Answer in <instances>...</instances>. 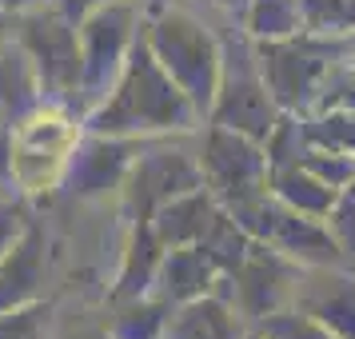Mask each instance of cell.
I'll return each instance as SVG.
<instances>
[{"instance_id":"277c9868","label":"cell","mask_w":355,"mask_h":339,"mask_svg":"<svg viewBox=\"0 0 355 339\" xmlns=\"http://www.w3.org/2000/svg\"><path fill=\"white\" fill-rule=\"evenodd\" d=\"M279 104L268 92V80L259 72L256 40L236 28L232 36L220 40V84H216V100H211L208 124L232 128L248 136V140H268L272 128L279 124Z\"/></svg>"},{"instance_id":"e575fe53","label":"cell","mask_w":355,"mask_h":339,"mask_svg":"<svg viewBox=\"0 0 355 339\" xmlns=\"http://www.w3.org/2000/svg\"><path fill=\"white\" fill-rule=\"evenodd\" d=\"M160 4H168V0H148V4H140V8L148 12V8H160Z\"/></svg>"},{"instance_id":"83f0119b","label":"cell","mask_w":355,"mask_h":339,"mask_svg":"<svg viewBox=\"0 0 355 339\" xmlns=\"http://www.w3.org/2000/svg\"><path fill=\"white\" fill-rule=\"evenodd\" d=\"M28 227V211L17 195H0V256L20 240V232Z\"/></svg>"},{"instance_id":"ba28073f","label":"cell","mask_w":355,"mask_h":339,"mask_svg":"<svg viewBox=\"0 0 355 339\" xmlns=\"http://www.w3.org/2000/svg\"><path fill=\"white\" fill-rule=\"evenodd\" d=\"M300 272H304V263H295V259L279 256V252L268 247V243L252 240L243 263L236 268V272L220 275L211 291L224 295L227 304L236 307V315L256 327L259 320H268V315H275V311L291 307Z\"/></svg>"},{"instance_id":"f1b7e54d","label":"cell","mask_w":355,"mask_h":339,"mask_svg":"<svg viewBox=\"0 0 355 339\" xmlns=\"http://www.w3.org/2000/svg\"><path fill=\"white\" fill-rule=\"evenodd\" d=\"M17 172H12V128H0V195H17Z\"/></svg>"},{"instance_id":"9c48e42d","label":"cell","mask_w":355,"mask_h":339,"mask_svg":"<svg viewBox=\"0 0 355 339\" xmlns=\"http://www.w3.org/2000/svg\"><path fill=\"white\" fill-rule=\"evenodd\" d=\"M200 172H204V188H208L227 211L243 208L268 192V152L259 140H248L240 132L208 124L204 136V152L196 156Z\"/></svg>"},{"instance_id":"ac0fdd59","label":"cell","mask_w":355,"mask_h":339,"mask_svg":"<svg viewBox=\"0 0 355 339\" xmlns=\"http://www.w3.org/2000/svg\"><path fill=\"white\" fill-rule=\"evenodd\" d=\"M220 211V200L208 188H192V192L172 195L168 204L156 208L152 216V232L160 236L164 247H180V243H196L211 224V216Z\"/></svg>"},{"instance_id":"8fae6325","label":"cell","mask_w":355,"mask_h":339,"mask_svg":"<svg viewBox=\"0 0 355 339\" xmlns=\"http://www.w3.org/2000/svg\"><path fill=\"white\" fill-rule=\"evenodd\" d=\"M144 144L148 140H132V136H96V132L76 136L56 184L60 195L88 204V200H104L108 192H120L132 160L144 152Z\"/></svg>"},{"instance_id":"d590c367","label":"cell","mask_w":355,"mask_h":339,"mask_svg":"<svg viewBox=\"0 0 355 339\" xmlns=\"http://www.w3.org/2000/svg\"><path fill=\"white\" fill-rule=\"evenodd\" d=\"M243 339H263V336H259L256 327H252V331H248V336H243Z\"/></svg>"},{"instance_id":"52a82bcc","label":"cell","mask_w":355,"mask_h":339,"mask_svg":"<svg viewBox=\"0 0 355 339\" xmlns=\"http://www.w3.org/2000/svg\"><path fill=\"white\" fill-rule=\"evenodd\" d=\"M232 216L240 220V227L252 240L268 243L279 256L295 259L304 268H343V247H339L336 232L323 220H311L304 211L288 208L272 192H263L243 208H232Z\"/></svg>"},{"instance_id":"cb8c5ba5","label":"cell","mask_w":355,"mask_h":339,"mask_svg":"<svg viewBox=\"0 0 355 339\" xmlns=\"http://www.w3.org/2000/svg\"><path fill=\"white\" fill-rule=\"evenodd\" d=\"M304 140L307 144H320V148H331V152L355 156V112L352 108L315 112L311 120H304Z\"/></svg>"},{"instance_id":"ffe728a7","label":"cell","mask_w":355,"mask_h":339,"mask_svg":"<svg viewBox=\"0 0 355 339\" xmlns=\"http://www.w3.org/2000/svg\"><path fill=\"white\" fill-rule=\"evenodd\" d=\"M196 247L216 263V272L227 275V272H236V268L243 263L248 247H252V236H248V232L240 227V220L220 204V211L211 216V224L204 227V236L196 240Z\"/></svg>"},{"instance_id":"44dd1931","label":"cell","mask_w":355,"mask_h":339,"mask_svg":"<svg viewBox=\"0 0 355 339\" xmlns=\"http://www.w3.org/2000/svg\"><path fill=\"white\" fill-rule=\"evenodd\" d=\"M172 304H164L160 295H140L128 304H116V315L104 327L112 339H164Z\"/></svg>"},{"instance_id":"30bf717a","label":"cell","mask_w":355,"mask_h":339,"mask_svg":"<svg viewBox=\"0 0 355 339\" xmlns=\"http://www.w3.org/2000/svg\"><path fill=\"white\" fill-rule=\"evenodd\" d=\"M204 188V172L200 160L188 156L184 148H148L132 160L128 176L120 184V216L136 224V220H152L160 204L172 195Z\"/></svg>"},{"instance_id":"4dcf8cb0","label":"cell","mask_w":355,"mask_h":339,"mask_svg":"<svg viewBox=\"0 0 355 339\" xmlns=\"http://www.w3.org/2000/svg\"><path fill=\"white\" fill-rule=\"evenodd\" d=\"M40 4H52V0H0V8H4V12H12V17L28 12V8H40Z\"/></svg>"},{"instance_id":"484cf974","label":"cell","mask_w":355,"mask_h":339,"mask_svg":"<svg viewBox=\"0 0 355 339\" xmlns=\"http://www.w3.org/2000/svg\"><path fill=\"white\" fill-rule=\"evenodd\" d=\"M256 331L263 339H339V336H331L323 323L307 320L304 311H295V307H284V311H275L268 320H259Z\"/></svg>"},{"instance_id":"8992f818","label":"cell","mask_w":355,"mask_h":339,"mask_svg":"<svg viewBox=\"0 0 355 339\" xmlns=\"http://www.w3.org/2000/svg\"><path fill=\"white\" fill-rule=\"evenodd\" d=\"M12 36L33 60L44 104L72 108L76 84H80V33H76V24L56 4H40V8L12 17Z\"/></svg>"},{"instance_id":"1f68e13d","label":"cell","mask_w":355,"mask_h":339,"mask_svg":"<svg viewBox=\"0 0 355 339\" xmlns=\"http://www.w3.org/2000/svg\"><path fill=\"white\" fill-rule=\"evenodd\" d=\"M64 339H112V336H108V327H76Z\"/></svg>"},{"instance_id":"603a6c76","label":"cell","mask_w":355,"mask_h":339,"mask_svg":"<svg viewBox=\"0 0 355 339\" xmlns=\"http://www.w3.org/2000/svg\"><path fill=\"white\" fill-rule=\"evenodd\" d=\"M304 33L315 36H355V0H295Z\"/></svg>"},{"instance_id":"9a60e30c","label":"cell","mask_w":355,"mask_h":339,"mask_svg":"<svg viewBox=\"0 0 355 339\" xmlns=\"http://www.w3.org/2000/svg\"><path fill=\"white\" fill-rule=\"evenodd\" d=\"M216 263H211L196 243H180V247H164L160 272H156V284L148 295H160L164 304H188L196 295H208L216 288Z\"/></svg>"},{"instance_id":"5bb4252c","label":"cell","mask_w":355,"mask_h":339,"mask_svg":"<svg viewBox=\"0 0 355 339\" xmlns=\"http://www.w3.org/2000/svg\"><path fill=\"white\" fill-rule=\"evenodd\" d=\"M40 108H44V92L36 80V68L28 52L17 44V36H8L0 49V128H20Z\"/></svg>"},{"instance_id":"7a4b0ae2","label":"cell","mask_w":355,"mask_h":339,"mask_svg":"<svg viewBox=\"0 0 355 339\" xmlns=\"http://www.w3.org/2000/svg\"><path fill=\"white\" fill-rule=\"evenodd\" d=\"M144 40L180 92L192 100L200 120H208L220 84V36L192 12L160 4L144 12Z\"/></svg>"},{"instance_id":"7402d4cb","label":"cell","mask_w":355,"mask_h":339,"mask_svg":"<svg viewBox=\"0 0 355 339\" xmlns=\"http://www.w3.org/2000/svg\"><path fill=\"white\" fill-rule=\"evenodd\" d=\"M240 28L252 36L256 44L295 36V33H304L300 4H295V0H248L243 12H240Z\"/></svg>"},{"instance_id":"2e32d148","label":"cell","mask_w":355,"mask_h":339,"mask_svg":"<svg viewBox=\"0 0 355 339\" xmlns=\"http://www.w3.org/2000/svg\"><path fill=\"white\" fill-rule=\"evenodd\" d=\"M248 327L236 315V307L224 295H196L188 304H176L164 327V339H243Z\"/></svg>"},{"instance_id":"6da1fadb","label":"cell","mask_w":355,"mask_h":339,"mask_svg":"<svg viewBox=\"0 0 355 339\" xmlns=\"http://www.w3.org/2000/svg\"><path fill=\"white\" fill-rule=\"evenodd\" d=\"M200 124L204 120L192 108V100L180 92V84L152 56L144 40V24L132 40V52L116 76L112 92L80 120L84 132L132 136V140H152V136H168V132H196Z\"/></svg>"},{"instance_id":"3957f363","label":"cell","mask_w":355,"mask_h":339,"mask_svg":"<svg viewBox=\"0 0 355 339\" xmlns=\"http://www.w3.org/2000/svg\"><path fill=\"white\" fill-rule=\"evenodd\" d=\"M256 56H259V72L268 80V92L279 104V112L311 116L323 80L331 76V68L339 60L355 56V36L295 33V36H284V40L256 44Z\"/></svg>"},{"instance_id":"d6a6232c","label":"cell","mask_w":355,"mask_h":339,"mask_svg":"<svg viewBox=\"0 0 355 339\" xmlns=\"http://www.w3.org/2000/svg\"><path fill=\"white\" fill-rule=\"evenodd\" d=\"M204 4H208V8H220V12H236V17H240L248 0H204Z\"/></svg>"},{"instance_id":"e0dca14e","label":"cell","mask_w":355,"mask_h":339,"mask_svg":"<svg viewBox=\"0 0 355 339\" xmlns=\"http://www.w3.org/2000/svg\"><path fill=\"white\" fill-rule=\"evenodd\" d=\"M160 259H164V243H160V236L152 232V220L128 224L124 263H120L116 284H112V304H128V299L148 295L152 284H156V272H160Z\"/></svg>"},{"instance_id":"7c38bea8","label":"cell","mask_w":355,"mask_h":339,"mask_svg":"<svg viewBox=\"0 0 355 339\" xmlns=\"http://www.w3.org/2000/svg\"><path fill=\"white\" fill-rule=\"evenodd\" d=\"M291 307L323 323L331 336L355 339V272L343 268H304Z\"/></svg>"},{"instance_id":"4fadbf2b","label":"cell","mask_w":355,"mask_h":339,"mask_svg":"<svg viewBox=\"0 0 355 339\" xmlns=\"http://www.w3.org/2000/svg\"><path fill=\"white\" fill-rule=\"evenodd\" d=\"M49 279V232L40 220H28L20 240L0 256V315L28 307L44 295Z\"/></svg>"},{"instance_id":"d4e9b609","label":"cell","mask_w":355,"mask_h":339,"mask_svg":"<svg viewBox=\"0 0 355 339\" xmlns=\"http://www.w3.org/2000/svg\"><path fill=\"white\" fill-rule=\"evenodd\" d=\"M300 168H307L311 176H320L323 184H331V188H347V184H355V156H347V152H331V148H320V144H307L304 152H300Z\"/></svg>"},{"instance_id":"836d02e7","label":"cell","mask_w":355,"mask_h":339,"mask_svg":"<svg viewBox=\"0 0 355 339\" xmlns=\"http://www.w3.org/2000/svg\"><path fill=\"white\" fill-rule=\"evenodd\" d=\"M12 36V12H4L0 8V49H4V40Z\"/></svg>"},{"instance_id":"d6986e66","label":"cell","mask_w":355,"mask_h":339,"mask_svg":"<svg viewBox=\"0 0 355 339\" xmlns=\"http://www.w3.org/2000/svg\"><path fill=\"white\" fill-rule=\"evenodd\" d=\"M268 192H272L275 200H284L288 208L311 216V220H327L331 208H336V200H339V188L323 184L320 176H311L300 164L268 168Z\"/></svg>"},{"instance_id":"4316f807","label":"cell","mask_w":355,"mask_h":339,"mask_svg":"<svg viewBox=\"0 0 355 339\" xmlns=\"http://www.w3.org/2000/svg\"><path fill=\"white\" fill-rule=\"evenodd\" d=\"M49 320L52 304H44V299L17 307V311H4L0 315V339H49Z\"/></svg>"},{"instance_id":"f546056e","label":"cell","mask_w":355,"mask_h":339,"mask_svg":"<svg viewBox=\"0 0 355 339\" xmlns=\"http://www.w3.org/2000/svg\"><path fill=\"white\" fill-rule=\"evenodd\" d=\"M52 4H56V8H60L72 24H80L88 12H96L100 4H108V0H52Z\"/></svg>"},{"instance_id":"5b68a950","label":"cell","mask_w":355,"mask_h":339,"mask_svg":"<svg viewBox=\"0 0 355 339\" xmlns=\"http://www.w3.org/2000/svg\"><path fill=\"white\" fill-rule=\"evenodd\" d=\"M140 24H144L140 0H108L76 24V33H80V84H76L72 112L80 120L112 92Z\"/></svg>"}]
</instances>
